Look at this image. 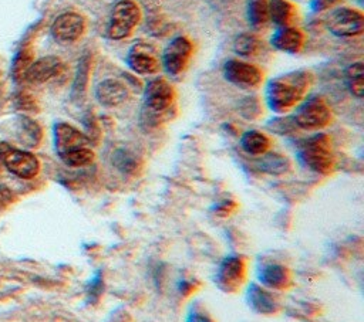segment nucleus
<instances>
[{"mask_svg":"<svg viewBox=\"0 0 364 322\" xmlns=\"http://www.w3.org/2000/svg\"><path fill=\"white\" fill-rule=\"evenodd\" d=\"M311 84L309 71L286 72L269 81L266 88L267 106L276 113H286L296 108L306 96Z\"/></svg>","mask_w":364,"mask_h":322,"instance_id":"nucleus-1","label":"nucleus"},{"mask_svg":"<svg viewBox=\"0 0 364 322\" xmlns=\"http://www.w3.org/2000/svg\"><path fill=\"white\" fill-rule=\"evenodd\" d=\"M54 148L58 157L70 167H84L94 162L91 139L67 122H57L53 129Z\"/></svg>","mask_w":364,"mask_h":322,"instance_id":"nucleus-2","label":"nucleus"},{"mask_svg":"<svg viewBox=\"0 0 364 322\" xmlns=\"http://www.w3.org/2000/svg\"><path fill=\"white\" fill-rule=\"evenodd\" d=\"M175 96V88L166 78L156 77L148 81L144 91V121L152 126L168 121Z\"/></svg>","mask_w":364,"mask_h":322,"instance_id":"nucleus-3","label":"nucleus"},{"mask_svg":"<svg viewBox=\"0 0 364 322\" xmlns=\"http://www.w3.org/2000/svg\"><path fill=\"white\" fill-rule=\"evenodd\" d=\"M301 163L318 174H328L334 167L331 139L326 133H316L304 139L299 146Z\"/></svg>","mask_w":364,"mask_h":322,"instance_id":"nucleus-4","label":"nucleus"},{"mask_svg":"<svg viewBox=\"0 0 364 322\" xmlns=\"http://www.w3.org/2000/svg\"><path fill=\"white\" fill-rule=\"evenodd\" d=\"M142 18L141 7L134 0H118L109 14L107 37L111 40H124L132 34Z\"/></svg>","mask_w":364,"mask_h":322,"instance_id":"nucleus-5","label":"nucleus"},{"mask_svg":"<svg viewBox=\"0 0 364 322\" xmlns=\"http://www.w3.org/2000/svg\"><path fill=\"white\" fill-rule=\"evenodd\" d=\"M331 108L320 95H311L297 105L293 121L304 131H320L331 122Z\"/></svg>","mask_w":364,"mask_h":322,"instance_id":"nucleus-6","label":"nucleus"},{"mask_svg":"<svg viewBox=\"0 0 364 322\" xmlns=\"http://www.w3.org/2000/svg\"><path fill=\"white\" fill-rule=\"evenodd\" d=\"M0 160L10 173L20 179H33L40 172V162L36 155L13 148L6 142H0Z\"/></svg>","mask_w":364,"mask_h":322,"instance_id":"nucleus-7","label":"nucleus"},{"mask_svg":"<svg viewBox=\"0 0 364 322\" xmlns=\"http://www.w3.org/2000/svg\"><path fill=\"white\" fill-rule=\"evenodd\" d=\"M223 77L226 81L242 89H256L263 82V71L257 65L237 58L225 61Z\"/></svg>","mask_w":364,"mask_h":322,"instance_id":"nucleus-8","label":"nucleus"},{"mask_svg":"<svg viewBox=\"0 0 364 322\" xmlns=\"http://www.w3.org/2000/svg\"><path fill=\"white\" fill-rule=\"evenodd\" d=\"M327 28L337 37H355L364 30V16L353 7H337L327 17Z\"/></svg>","mask_w":364,"mask_h":322,"instance_id":"nucleus-9","label":"nucleus"},{"mask_svg":"<svg viewBox=\"0 0 364 322\" xmlns=\"http://www.w3.org/2000/svg\"><path fill=\"white\" fill-rule=\"evenodd\" d=\"M193 45L185 35H178L165 47L161 55V65L171 75L182 74L192 58Z\"/></svg>","mask_w":364,"mask_h":322,"instance_id":"nucleus-10","label":"nucleus"},{"mask_svg":"<svg viewBox=\"0 0 364 322\" xmlns=\"http://www.w3.org/2000/svg\"><path fill=\"white\" fill-rule=\"evenodd\" d=\"M128 67L139 75H154L161 70V55L158 50L146 41H136L127 55Z\"/></svg>","mask_w":364,"mask_h":322,"instance_id":"nucleus-11","label":"nucleus"},{"mask_svg":"<svg viewBox=\"0 0 364 322\" xmlns=\"http://www.w3.org/2000/svg\"><path fill=\"white\" fill-rule=\"evenodd\" d=\"M85 31V18L75 11L60 14L51 26V35L55 41L70 44L77 41Z\"/></svg>","mask_w":364,"mask_h":322,"instance_id":"nucleus-12","label":"nucleus"},{"mask_svg":"<svg viewBox=\"0 0 364 322\" xmlns=\"http://www.w3.org/2000/svg\"><path fill=\"white\" fill-rule=\"evenodd\" d=\"M246 265L240 257H226L216 272L215 282L225 292H235L245 279Z\"/></svg>","mask_w":364,"mask_h":322,"instance_id":"nucleus-13","label":"nucleus"},{"mask_svg":"<svg viewBox=\"0 0 364 322\" xmlns=\"http://www.w3.org/2000/svg\"><path fill=\"white\" fill-rule=\"evenodd\" d=\"M63 70H64V64L58 57L46 55L37 61H33V64L27 71L26 81L31 84H43L50 81L51 78L58 77L63 72Z\"/></svg>","mask_w":364,"mask_h":322,"instance_id":"nucleus-14","label":"nucleus"},{"mask_svg":"<svg viewBox=\"0 0 364 322\" xmlns=\"http://www.w3.org/2000/svg\"><path fill=\"white\" fill-rule=\"evenodd\" d=\"M306 43L304 33L294 27H279L272 37V45L286 54H297L303 50Z\"/></svg>","mask_w":364,"mask_h":322,"instance_id":"nucleus-15","label":"nucleus"},{"mask_svg":"<svg viewBox=\"0 0 364 322\" xmlns=\"http://www.w3.org/2000/svg\"><path fill=\"white\" fill-rule=\"evenodd\" d=\"M95 98L102 106L114 108L127 101L128 88L125 87L124 82H121L118 79L107 78L97 85Z\"/></svg>","mask_w":364,"mask_h":322,"instance_id":"nucleus-16","label":"nucleus"},{"mask_svg":"<svg viewBox=\"0 0 364 322\" xmlns=\"http://www.w3.org/2000/svg\"><path fill=\"white\" fill-rule=\"evenodd\" d=\"M259 281L270 289H287L291 285V272L286 265L267 262L259 268Z\"/></svg>","mask_w":364,"mask_h":322,"instance_id":"nucleus-17","label":"nucleus"},{"mask_svg":"<svg viewBox=\"0 0 364 322\" xmlns=\"http://www.w3.org/2000/svg\"><path fill=\"white\" fill-rule=\"evenodd\" d=\"M14 135L21 145L37 148L43 139V129L34 119L18 115L14 121Z\"/></svg>","mask_w":364,"mask_h":322,"instance_id":"nucleus-18","label":"nucleus"},{"mask_svg":"<svg viewBox=\"0 0 364 322\" xmlns=\"http://www.w3.org/2000/svg\"><path fill=\"white\" fill-rule=\"evenodd\" d=\"M247 301H249V305L259 313L269 315V313H274L279 309V304L276 298L269 291H266L264 288L256 284H252L249 287Z\"/></svg>","mask_w":364,"mask_h":322,"instance_id":"nucleus-19","label":"nucleus"},{"mask_svg":"<svg viewBox=\"0 0 364 322\" xmlns=\"http://www.w3.org/2000/svg\"><path fill=\"white\" fill-rule=\"evenodd\" d=\"M269 16L277 27H289L296 23L297 9L289 0H269Z\"/></svg>","mask_w":364,"mask_h":322,"instance_id":"nucleus-20","label":"nucleus"},{"mask_svg":"<svg viewBox=\"0 0 364 322\" xmlns=\"http://www.w3.org/2000/svg\"><path fill=\"white\" fill-rule=\"evenodd\" d=\"M242 149L252 156H262L270 149V139L266 133L256 129L246 131L240 138Z\"/></svg>","mask_w":364,"mask_h":322,"instance_id":"nucleus-21","label":"nucleus"},{"mask_svg":"<svg viewBox=\"0 0 364 322\" xmlns=\"http://www.w3.org/2000/svg\"><path fill=\"white\" fill-rule=\"evenodd\" d=\"M263 40L255 33H242L233 41V50L242 57H256L263 50Z\"/></svg>","mask_w":364,"mask_h":322,"instance_id":"nucleus-22","label":"nucleus"},{"mask_svg":"<svg viewBox=\"0 0 364 322\" xmlns=\"http://www.w3.org/2000/svg\"><path fill=\"white\" fill-rule=\"evenodd\" d=\"M247 20L255 30H263L270 23L269 0H249Z\"/></svg>","mask_w":364,"mask_h":322,"instance_id":"nucleus-23","label":"nucleus"},{"mask_svg":"<svg viewBox=\"0 0 364 322\" xmlns=\"http://www.w3.org/2000/svg\"><path fill=\"white\" fill-rule=\"evenodd\" d=\"M346 84L350 94L358 99L363 98L364 94V70L363 62H353L346 70Z\"/></svg>","mask_w":364,"mask_h":322,"instance_id":"nucleus-24","label":"nucleus"},{"mask_svg":"<svg viewBox=\"0 0 364 322\" xmlns=\"http://www.w3.org/2000/svg\"><path fill=\"white\" fill-rule=\"evenodd\" d=\"M31 64H33V51L28 48L21 50L16 55V58L13 61V67H11V74H13L14 79L18 82L26 81V75H27V71Z\"/></svg>","mask_w":364,"mask_h":322,"instance_id":"nucleus-25","label":"nucleus"},{"mask_svg":"<svg viewBox=\"0 0 364 322\" xmlns=\"http://www.w3.org/2000/svg\"><path fill=\"white\" fill-rule=\"evenodd\" d=\"M260 167L264 172H269V173H273V174H280V173L286 172V169L289 167V162L282 155L264 153V155H262Z\"/></svg>","mask_w":364,"mask_h":322,"instance_id":"nucleus-26","label":"nucleus"},{"mask_svg":"<svg viewBox=\"0 0 364 322\" xmlns=\"http://www.w3.org/2000/svg\"><path fill=\"white\" fill-rule=\"evenodd\" d=\"M16 106L20 111H26V112H36V111H38L36 99L33 98L31 94H27V92L18 94V96L16 99Z\"/></svg>","mask_w":364,"mask_h":322,"instance_id":"nucleus-27","label":"nucleus"},{"mask_svg":"<svg viewBox=\"0 0 364 322\" xmlns=\"http://www.w3.org/2000/svg\"><path fill=\"white\" fill-rule=\"evenodd\" d=\"M341 1L343 0H311V9L314 11H326V10L334 9Z\"/></svg>","mask_w":364,"mask_h":322,"instance_id":"nucleus-28","label":"nucleus"},{"mask_svg":"<svg viewBox=\"0 0 364 322\" xmlns=\"http://www.w3.org/2000/svg\"><path fill=\"white\" fill-rule=\"evenodd\" d=\"M186 322H213V319L203 311H191L186 316Z\"/></svg>","mask_w":364,"mask_h":322,"instance_id":"nucleus-29","label":"nucleus"},{"mask_svg":"<svg viewBox=\"0 0 364 322\" xmlns=\"http://www.w3.org/2000/svg\"><path fill=\"white\" fill-rule=\"evenodd\" d=\"M13 201H14L13 191L9 187H6V186H0V209L7 207Z\"/></svg>","mask_w":364,"mask_h":322,"instance_id":"nucleus-30","label":"nucleus"},{"mask_svg":"<svg viewBox=\"0 0 364 322\" xmlns=\"http://www.w3.org/2000/svg\"><path fill=\"white\" fill-rule=\"evenodd\" d=\"M4 87H6V77H4V74L0 71V95H1L3 91H4Z\"/></svg>","mask_w":364,"mask_h":322,"instance_id":"nucleus-31","label":"nucleus"}]
</instances>
